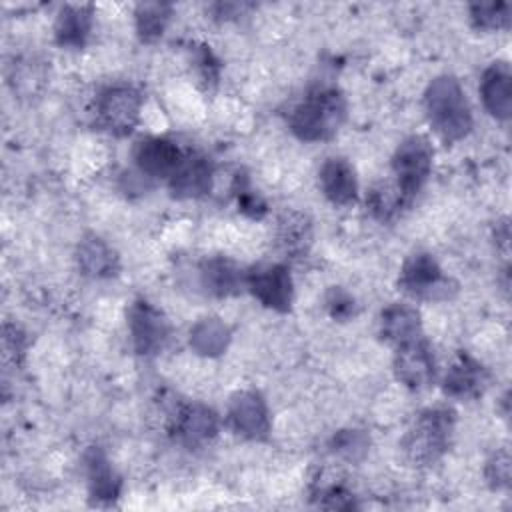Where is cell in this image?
<instances>
[{"instance_id": "1", "label": "cell", "mask_w": 512, "mask_h": 512, "mask_svg": "<svg viewBox=\"0 0 512 512\" xmlns=\"http://www.w3.org/2000/svg\"><path fill=\"white\" fill-rule=\"evenodd\" d=\"M430 126L444 142H458L472 130V112L466 94L452 74L436 76L424 92Z\"/></svg>"}, {"instance_id": "2", "label": "cell", "mask_w": 512, "mask_h": 512, "mask_svg": "<svg viewBox=\"0 0 512 512\" xmlns=\"http://www.w3.org/2000/svg\"><path fill=\"white\" fill-rule=\"evenodd\" d=\"M454 424L456 414L446 406L426 408L416 414L400 440V448L406 460L416 466H428L440 460L452 444Z\"/></svg>"}, {"instance_id": "3", "label": "cell", "mask_w": 512, "mask_h": 512, "mask_svg": "<svg viewBox=\"0 0 512 512\" xmlns=\"http://www.w3.org/2000/svg\"><path fill=\"white\" fill-rule=\"evenodd\" d=\"M346 118V100L338 88L312 90L290 114V130L304 142L332 138Z\"/></svg>"}, {"instance_id": "4", "label": "cell", "mask_w": 512, "mask_h": 512, "mask_svg": "<svg viewBox=\"0 0 512 512\" xmlns=\"http://www.w3.org/2000/svg\"><path fill=\"white\" fill-rule=\"evenodd\" d=\"M398 286L410 298L426 302L450 300L458 292V284L446 276L436 258L426 252H416L406 258L400 270Z\"/></svg>"}, {"instance_id": "5", "label": "cell", "mask_w": 512, "mask_h": 512, "mask_svg": "<svg viewBox=\"0 0 512 512\" xmlns=\"http://www.w3.org/2000/svg\"><path fill=\"white\" fill-rule=\"evenodd\" d=\"M432 158L434 150L430 142L420 134H412L398 144L392 156V172L396 176L394 184L406 204L426 184L432 170Z\"/></svg>"}, {"instance_id": "6", "label": "cell", "mask_w": 512, "mask_h": 512, "mask_svg": "<svg viewBox=\"0 0 512 512\" xmlns=\"http://www.w3.org/2000/svg\"><path fill=\"white\" fill-rule=\"evenodd\" d=\"M140 108L142 96L134 86H108L96 98V122L114 136H126L138 124Z\"/></svg>"}, {"instance_id": "7", "label": "cell", "mask_w": 512, "mask_h": 512, "mask_svg": "<svg viewBox=\"0 0 512 512\" xmlns=\"http://www.w3.org/2000/svg\"><path fill=\"white\" fill-rule=\"evenodd\" d=\"M128 330L132 346L142 356L158 354L170 336L166 316L148 300H136L128 308Z\"/></svg>"}, {"instance_id": "8", "label": "cell", "mask_w": 512, "mask_h": 512, "mask_svg": "<svg viewBox=\"0 0 512 512\" xmlns=\"http://www.w3.org/2000/svg\"><path fill=\"white\" fill-rule=\"evenodd\" d=\"M246 288L266 308L288 312L292 304V278L282 264H262L246 272Z\"/></svg>"}, {"instance_id": "9", "label": "cell", "mask_w": 512, "mask_h": 512, "mask_svg": "<svg viewBox=\"0 0 512 512\" xmlns=\"http://www.w3.org/2000/svg\"><path fill=\"white\" fill-rule=\"evenodd\" d=\"M230 428L248 440H266L270 434V412L260 392L242 390L228 404Z\"/></svg>"}, {"instance_id": "10", "label": "cell", "mask_w": 512, "mask_h": 512, "mask_svg": "<svg viewBox=\"0 0 512 512\" xmlns=\"http://www.w3.org/2000/svg\"><path fill=\"white\" fill-rule=\"evenodd\" d=\"M394 374L410 390H422L436 376V360L430 344L420 336L412 342L396 346Z\"/></svg>"}, {"instance_id": "11", "label": "cell", "mask_w": 512, "mask_h": 512, "mask_svg": "<svg viewBox=\"0 0 512 512\" xmlns=\"http://www.w3.org/2000/svg\"><path fill=\"white\" fill-rule=\"evenodd\" d=\"M490 384V372L468 352H458L444 376V394L456 400H472L484 394Z\"/></svg>"}, {"instance_id": "12", "label": "cell", "mask_w": 512, "mask_h": 512, "mask_svg": "<svg viewBox=\"0 0 512 512\" xmlns=\"http://www.w3.org/2000/svg\"><path fill=\"white\" fill-rule=\"evenodd\" d=\"M134 164L136 168L150 178H172L180 162L184 160V152L168 138L148 136L136 142L134 146Z\"/></svg>"}, {"instance_id": "13", "label": "cell", "mask_w": 512, "mask_h": 512, "mask_svg": "<svg viewBox=\"0 0 512 512\" xmlns=\"http://www.w3.org/2000/svg\"><path fill=\"white\" fill-rule=\"evenodd\" d=\"M172 432L186 448H200L218 434V416L204 404H184L174 416Z\"/></svg>"}, {"instance_id": "14", "label": "cell", "mask_w": 512, "mask_h": 512, "mask_svg": "<svg viewBox=\"0 0 512 512\" xmlns=\"http://www.w3.org/2000/svg\"><path fill=\"white\" fill-rule=\"evenodd\" d=\"M480 96L486 110L498 118L508 120L512 114V72L508 62L496 60L484 72L480 80Z\"/></svg>"}, {"instance_id": "15", "label": "cell", "mask_w": 512, "mask_h": 512, "mask_svg": "<svg viewBox=\"0 0 512 512\" xmlns=\"http://www.w3.org/2000/svg\"><path fill=\"white\" fill-rule=\"evenodd\" d=\"M84 468H86V478H88V492L94 504H112L120 496L122 480L114 472L110 460L106 454L92 446L84 454Z\"/></svg>"}, {"instance_id": "16", "label": "cell", "mask_w": 512, "mask_h": 512, "mask_svg": "<svg viewBox=\"0 0 512 512\" xmlns=\"http://www.w3.org/2000/svg\"><path fill=\"white\" fill-rule=\"evenodd\" d=\"M168 184L174 198H200L212 188V164L202 154H184Z\"/></svg>"}, {"instance_id": "17", "label": "cell", "mask_w": 512, "mask_h": 512, "mask_svg": "<svg viewBox=\"0 0 512 512\" xmlns=\"http://www.w3.org/2000/svg\"><path fill=\"white\" fill-rule=\"evenodd\" d=\"M322 194L334 206H348L358 196V180L346 158H328L318 172Z\"/></svg>"}, {"instance_id": "18", "label": "cell", "mask_w": 512, "mask_h": 512, "mask_svg": "<svg viewBox=\"0 0 512 512\" xmlns=\"http://www.w3.org/2000/svg\"><path fill=\"white\" fill-rule=\"evenodd\" d=\"M76 260H78V266H80L82 274L90 276V278H96V280L112 278L120 270L118 254L112 250V246H108L96 234L84 236L80 240Z\"/></svg>"}, {"instance_id": "19", "label": "cell", "mask_w": 512, "mask_h": 512, "mask_svg": "<svg viewBox=\"0 0 512 512\" xmlns=\"http://www.w3.org/2000/svg\"><path fill=\"white\" fill-rule=\"evenodd\" d=\"M380 336L394 344L402 346L422 336L420 312L408 304H390L380 314Z\"/></svg>"}, {"instance_id": "20", "label": "cell", "mask_w": 512, "mask_h": 512, "mask_svg": "<svg viewBox=\"0 0 512 512\" xmlns=\"http://www.w3.org/2000/svg\"><path fill=\"white\" fill-rule=\"evenodd\" d=\"M92 4H66L56 18L54 38L62 48H82L92 30Z\"/></svg>"}, {"instance_id": "21", "label": "cell", "mask_w": 512, "mask_h": 512, "mask_svg": "<svg viewBox=\"0 0 512 512\" xmlns=\"http://www.w3.org/2000/svg\"><path fill=\"white\" fill-rule=\"evenodd\" d=\"M200 282L206 292L214 296H232L246 286V272L240 270L232 260L224 256H214L202 262Z\"/></svg>"}, {"instance_id": "22", "label": "cell", "mask_w": 512, "mask_h": 512, "mask_svg": "<svg viewBox=\"0 0 512 512\" xmlns=\"http://www.w3.org/2000/svg\"><path fill=\"white\" fill-rule=\"evenodd\" d=\"M230 344V328L216 316L198 320L190 330V346L200 356H220Z\"/></svg>"}, {"instance_id": "23", "label": "cell", "mask_w": 512, "mask_h": 512, "mask_svg": "<svg viewBox=\"0 0 512 512\" xmlns=\"http://www.w3.org/2000/svg\"><path fill=\"white\" fill-rule=\"evenodd\" d=\"M312 242V224L300 212H284L278 220V244L286 254L300 256Z\"/></svg>"}, {"instance_id": "24", "label": "cell", "mask_w": 512, "mask_h": 512, "mask_svg": "<svg viewBox=\"0 0 512 512\" xmlns=\"http://www.w3.org/2000/svg\"><path fill=\"white\" fill-rule=\"evenodd\" d=\"M136 32L142 42H154L166 30L172 6L166 2H144L136 6Z\"/></svg>"}, {"instance_id": "25", "label": "cell", "mask_w": 512, "mask_h": 512, "mask_svg": "<svg viewBox=\"0 0 512 512\" xmlns=\"http://www.w3.org/2000/svg\"><path fill=\"white\" fill-rule=\"evenodd\" d=\"M366 204L372 216L382 222H388L392 216H396V212L402 206H406L396 184H390V182H378L376 186H372L366 196Z\"/></svg>"}, {"instance_id": "26", "label": "cell", "mask_w": 512, "mask_h": 512, "mask_svg": "<svg viewBox=\"0 0 512 512\" xmlns=\"http://www.w3.org/2000/svg\"><path fill=\"white\" fill-rule=\"evenodd\" d=\"M470 22L478 30H506L510 26V6L506 2L470 4Z\"/></svg>"}, {"instance_id": "27", "label": "cell", "mask_w": 512, "mask_h": 512, "mask_svg": "<svg viewBox=\"0 0 512 512\" xmlns=\"http://www.w3.org/2000/svg\"><path fill=\"white\" fill-rule=\"evenodd\" d=\"M484 476L492 490H506L510 486V452H508V448H502L488 458Z\"/></svg>"}, {"instance_id": "28", "label": "cell", "mask_w": 512, "mask_h": 512, "mask_svg": "<svg viewBox=\"0 0 512 512\" xmlns=\"http://www.w3.org/2000/svg\"><path fill=\"white\" fill-rule=\"evenodd\" d=\"M332 452L346 456V458H358L366 452L368 448V438L360 430H340L332 442H330Z\"/></svg>"}, {"instance_id": "29", "label": "cell", "mask_w": 512, "mask_h": 512, "mask_svg": "<svg viewBox=\"0 0 512 512\" xmlns=\"http://www.w3.org/2000/svg\"><path fill=\"white\" fill-rule=\"evenodd\" d=\"M324 304H326V310L328 314L334 318V320H348L356 314V300L350 292H346L344 288L340 286H332L326 296H324Z\"/></svg>"}, {"instance_id": "30", "label": "cell", "mask_w": 512, "mask_h": 512, "mask_svg": "<svg viewBox=\"0 0 512 512\" xmlns=\"http://www.w3.org/2000/svg\"><path fill=\"white\" fill-rule=\"evenodd\" d=\"M316 496L322 508H356L352 494L342 486H324Z\"/></svg>"}, {"instance_id": "31", "label": "cell", "mask_w": 512, "mask_h": 512, "mask_svg": "<svg viewBox=\"0 0 512 512\" xmlns=\"http://www.w3.org/2000/svg\"><path fill=\"white\" fill-rule=\"evenodd\" d=\"M238 206L240 210L250 216V218H262L266 214V204L264 200L254 194L252 190H248L246 186H240V192H238Z\"/></svg>"}]
</instances>
